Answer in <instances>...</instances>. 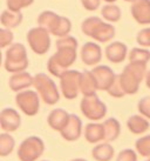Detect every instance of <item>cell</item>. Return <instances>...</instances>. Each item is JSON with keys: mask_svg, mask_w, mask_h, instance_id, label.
<instances>
[{"mask_svg": "<svg viewBox=\"0 0 150 161\" xmlns=\"http://www.w3.org/2000/svg\"><path fill=\"white\" fill-rule=\"evenodd\" d=\"M71 30H72L71 20L68 18H66V17H60L59 15L56 21L54 23L52 28L49 30V33L55 36H59V38H63V36H68V33L71 32Z\"/></svg>", "mask_w": 150, "mask_h": 161, "instance_id": "obj_24", "label": "cell"}, {"mask_svg": "<svg viewBox=\"0 0 150 161\" xmlns=\"http://www.w3.org/2000/svg\"><path fill=\"white\" fill-rule=\"evenodd\" d=\"M27 41L29 44L31 49L34 53L42 55L48 52L51 47V36L49 32L42 27L31 28L27 33Z\"/></svg>", "mask_w": 150, "mask_h": 161, "instance_id": "obj_7", "label": "cell"}, {"mask_svg": "<svg viewBox=\"0 0 150 161\" xmlns=\"http://www.w3.org/2000/svg\"><path fill=\"white\" fill-rule=\"evenodd\" d=\"M109 95H111L113 98H123L126 95V92L122 88V85H121V80H120V75H116V79H115L114 84L110 86V88L107 91Z\"/></svg>", "mask_w": 150, "mask_h": 161, "instance_id": "obj_33", "label": "cell"}, {"mask_svg": "<svg viewBox=\"0 0 150 161\" xmlns=\"http://www.w3.org/2000/svg\"><path fill=\"white\" fill-rule=\"evenodd\" d=\"M124 1H128V3H135L136 0H124Z\"/></svg>", "mask_w": 150, "mask_h": 161, "instance_id": "obj_42", "label": "cell"}, {"mask_svg": "<svg viewBox=\"0 0 150 161\" xmlns=\"http://www.w3.org/2000/svg\"><path fill=\"white\" fill-rule=\"evenodd\" d=\"M137 109L147 119H150V97L142 98L137 103Z\"/></svg>", "mask_w": 150, "mask_h": 161, "instance_id": "obj_35", "label": "cell"}, {"mask_svg": "<svg viewBox=\"0 0 150 161\" xmlns=\"http://www.w3.org/2000/svg\"><path fill=\"white\" fill-rule=\"evenodd\" d=\"M28 67V57H27L26 47L22 44H13L6 51L5 59V68L11 73H20L25 72Z\"/></svg>", "mask_w": 150, "mask_h": 161, "instance_id": "obj_3", "label": "cell"}, {"mask_svg": "<svg viewBox=\"0 0 150 161\" xmlns=\"http://www.w3.org/2000/svg\"><path fill=\"white\" fill-rule=\"evenodd\" d=\"M127 127L132 134H143L149 130L150 124L143 115H131L127 120Z\"/></svg>", "mask_w": 150, "mask_h": 161, "instance_id": "obj_20", "label": "cell"}, {"mask_svg": "<svg viewBox=\"0 0 150 161\" xmlns=\"http://www.w3.org/2000/svg\"><path fill=\"white\" fill-rule=\"evenodd\" d=\"M45 151V143L39 136H28L18 148L20 161H36Z\"/></svg>", "mask_w": 150, "mask_h": 161, "instance_id": "obj_5", "label": "cell"}, {"mask_svg": "<svg viewBox=\"0 0 150 161\" xmlns=\"http://www.w3.org/2000/svg\"><path fill=\"white\" fill-rule=\"evenodd\" d=\"M40 95H38L36 92L31 90L19 92L15 97V103L18 107L28 116L35 115L39 112L40 108Z\"/></svg>", "mask_w": 150, "mask_h": 161, "instance_id": "obj_9", "label": "cell"}, {"mask_svg": "<svg viewBox=\"0 0 150 161\" xmlns=\"http://www.w3.org/2000/svg\"><path fill=\"white\" fill-rule=\"evenodd\" d=\"M81 72L75 69H68L60 78V87L63 97L68 100L75 99L80 92V80Z\"/></svg>", "mask_w": 150, "mask_h": 161, "instance_id": "obj_8", "label": "cell"}, {"mask_svg": "<svg viewBox=\"0 0 150 161\" xmlns=\"http://www.w3.org/2000/svg\"><path fill=\"white\" fill-rule=\"evenodd\" d=\"M149 160H150V158H149Z\"/></svg>", "mask_w": 150, "mask_h": 161, "instance_id": "obj_45", "label": "cell"}, {"mask_svg": "<svg viewBox=\"0 0 150 161\" xmlns=\"http://www.w3.org/2000/svg\"><path fill=\"white\" fill-rule=\"evenodd\" d=\"M81 59H82L83 64L88 65V66L96 65L102 59L101 47L92 41L86 42L81 48Z\"/></svg>", "mask_w": 150, "mask_h": 161, "instance_id": "obj_14", "label": "cell"}, {"mask_svg": "<svg viewBox=\"0 0 150 161\" xmlns=\"http://www.w3.org/2000/svg\"><path fill=\"white\" fill-rule=\"evenodd\" d=\"M84 138L89 143H97L104 140V127L103 124L90 122L84 127Z\"/></svg>", "mask_w": 150, "mask_h": 161, "instance_id": "obj_19", "label": "cell"}, {"mask_svg": "<svg viewBox=\"0 0 150 161\" xmlns=\"http://www.w3.org/2000/svg\"><path fill=\"white\" fill-rule=\"evenodd\" d=\"M99 90L97 82L95 76L93 75L92 71H83L81 74L80 80V92L83 94V97H89L96 94V91Z\"/></svg>", "mask_w": 150, "mask_h": 161, "instance_id": "obj_18", "label": "cell"}, {"mask_svg": "<svg viewBox=\"0 0 150 161\" xmlns=\"http://www.w3.org/2000/svg\"><path fill=\"white\" fill-rule=\"evenodd\" d=\"M115 151L110 143H99L92 151V157L96 161H110L114 158Z\"/></svg>", "mask_w": 150, "mask_h": 161, "instance_id": "obj_21", "label": "cell"}, {"mask_svg": "<svg viewBox=\"0 0 150 161\" xmlns=\"http://www.w3.org/2000/svg\"><path fill=\"white\" fill-rule=\"evenodd\" d=\"M41 161H47V160H41Z\"/></svg>", "mask_w": 150, "mask_h": 161, "instance_id": "obj_44", "label": "cell"}, {"mask_svg": "<svg viewBox=\"0 0 150 161\" xmlns=\"http://www.w3.org/2000/svg\"><path fill=\"white\" fill-rule=\"evenodd\" d=\"M150 60V51L144 48H132L129 53V63H140L147 65Z\"/></svg>", "mask_w": 150, "mask_h": 161, "instance_id": "obj_28", "label": "cell"}, {"mask_svg": "<svg viewBox=\"0 0 150 161\" xmlns=\"http://www.w3.org/2000/svg\"><path fill=\"white\" fill-rule=\"evenodd\" d=\"M34 0H7L6 4L8 7L9 11H13V12H20L22 8L28 7L29 5L33 4Z\"/></svg>", "mask_w": 150, "mask_h": 161, "instance_id": "obj_32", "label": "cell"}, {"mask_svg": "<svg viewBox=\"0 0 150 161\" xmlns=\"http://www.w3.org/2000/svg\"><path fill=\"white\" fill-rule=\"evenodd\" d=\"M81 112L87 119L93 121L101 120L107 114V106L102 103L96 94L83 97L80 103Z\"/></svg>", "mask_w": 150, "mask_h": 161, "instance_id": "obj_6", "label": "cell"}, {"mask_svg": "<svg viewBox=\"0 0 150 161\" xmlns=\"http://www.w3.org/2000/svg\"><path fill=\"white\" fill-rule=\"evenodd\" d=\"M114 36H115V27L113 25H110V24L102 21L97 26L96 30H95L92 38H93L94 40L100 41V42H107V41L111 40Z\"/></svg>", "mask_w": 150, "mask_h": 161, "instance_id": "obj_22", "label": "cell"}, {"mask_svg": "<svg viewBox=\"0 0 150 161\" xmlns=\"http://www.w3.org/2000/svg\"><path fill=\"white\" fill-rule=\"evenodd\" d=\"M33 82H34V76H32L28 72H20V73H14L9 78L8 85L12 91L20 92V91L31 87Z\"/></svg>", "mask_w": 150, "mask_h": 161, "instance_id": "obj_16", "label": "cell"}, {"mask_svg": "<svg viewBox=\"0 0 150 161\" xmlns=\"http://www.w3.org/2000/svg\"><path fill=\"white\" fill-rule=\"evenodd\" d=\"M146 161H150V160H149V159H148V160H146Z\"/></svg>", "mask_w": 150, "mask_h": 161, "instance_id": "obj_43", "label": "cell"}, {"mask_svg": "<svg viewBox=\"0 0 150 161\" xmlns=\"http://www.w3.org/2000/svg\"><path fill=\"white\" fill-rule=\"evenodd\" d=\"M33 86L38 91L40 98L47 105H55L60 99V93L56 85L47 74L39 73L34 76Z\"/></svg>", "mask_w": 150, "mask_h": 161, "instance_id": "obj_4", "label": "cell"}, {"mask_svg": "<svg viewBox=\"0 0 150 161\" xmlns=\"http://www.w3.org/2000/svg\"><path fill=\"white\" fill-rule=\"evenodd\" d=\"M101 14L103 19L110 23H117L121 19V9L117 5L114 4H108L103 6L101 9Z\"/></svg>", "mask_w": 150, "mask_h": 161, "instance_id": "obj_26", "label": "cell"}, {"mask_svg": "<svg viewBox=\"0 0 150 161\" xmlns=\"http://www.w3.org/2000/svg\"><path fill=\"white\" fill-rule=\"evenodd\" d=\"M0 125L7 133L15 132L21 125V116L14 108H5L0 113Z\"/></svg>", "mask_w": 150, "mask_h": 161, "instance_id": "obj_11", "label": "cell"}, {"mask_svg": "<svg viewBox=\"0 0 150 161\" xmlns=\"http://www.w3.org/2000/svg\"><path fill=\"white\" fill-rule=\"evenodd\" d=\"M15 141L13 136L8 133H3L0 135V157H7L13 152Z\"/></svg>", "mask_w": 150, "mask_h": 161, "instance_id": "obj_27", "label": "cell"}, {"mask_svg": "<svg viewBox=\"0 0 150 161\" xmlns=\"http://www.w3.org/2000/svg\"><path fill=\"white\" fill-rule=\"evenodd\" d=\"M103 127H104V140L110 142L115 141L116 139L120 136L121 133V125L117 119L115 118H109L103 122Z\"/></svg>", "mask_w": 150, "mask_h": 161, "instance_id": "obj_23", "label": "cell"}, {"mask_svg": "<svg viewBox=\"0 0 150 161\" xmlns=\"http://www.w3.org/2000/svg\"><path fill=\"white\" fill-rule=\"evenodd\" d=\"M60 134L66 141H76L82 134V121H81V119L76 114H71L68 124L60 132Z\"/></svg>", "mask_w": 150, "mask_h": 161, "instance_id": "obj_12", "label": "cell"}, {"mask_svg": "<svg viewBox=\"0 0 150 161\" xmlns=\"http://www.w3.org/2000/svg\"><path fill=\"white\" fill-rule=\"evenodd\" d=\"M146 84H147V87L150 90V71L147 72V75H146Z\"/></svg>", "mask_w": 150, "mask_h": 161, "instance_id": "obj_39", "label": "cell"}, {"mask_svg": "<svg viewBox=\"0 0 150 161\" xmlns=\"http://www.w3.org/2000/svg\"><path fill=\"white\" fill-rule=\"evenodd\" d=\"M22 14L21 12H13V11H3L1 17H0V21L7 28H14V27H18L22 21Z\"/></svg>", "mask_w": 150, "mask_h": 161, "instance_id": "obj_25", "label": "cell"}, {"mask_svg": "<svg viewBox=\"0 0 150 161\" xmlns=\"http://www.w3.org/2000/svg\"><path fill=\"white\" fill-rule=\"evenodd\" d=\"M78 40L74 36H63L56 41V53L52 55L54 61L62 67L63 69L68 71L67 68L71 67L76 60V49H78Z\"/></svg>", "mask_w": 150, "mask_h": 161, "instance_id": "obj_2", "label": "cell"}, {"mask_svg": "<svg viewBox=\"0 0 150 161\" xmlns=\"http://www.w3.org/2000/svg\"><path fill=\"white\" fill-rule=\"evenodd\" d=\"M137 153L144 158H150V134L144 135L135 142Z\"/></svg>", "mask_w": 150, "mask_h": 161, "instance_id": "obj_31", "label": "cell"}, {"mask_svg": "<svg viewBox=\"0 0 150 161\" xmlns=\"http://www.w3.org/2000/svg\"><path fill=\"white\" fill-rule=\"evenodd\" d=\"M71 161H87V160H84V159H73Z\"/></svg>", "mask_w": 150, "mask_h": 161, "instance_id": "obj_40", "label": "cell"}, {"mask_svg": "<svg viewBox=\"0 0 150 161\" xmlns=\"http://www.w3.org/2000/svg\"><path fill=\"white\" fill-rule=\"evenodd\" d=\"M81 4L87 11H96L101 4V0H81Z\"/></svg>", "mask_w": 150, "mask_h": 161, "instance_id": "obj_38", "label": "cell"}, {"mask_svg": "<svg viewBox=\"0 0 150 161\" xmlns=\"http://www.w3.org/2000/svg\"><path fill=\"white\" fill-rule=\"evenodd\" d=\"M131 15L141 25L150 24V0H136L131 5Z\"/></svg>", "mask_w": 150, "mask_h": 161, "instance_id": "obj_13", "label": "cell"}, {"mask_svg": "<svg viewBox=\"0 0 150 161\" xmlns=\"http://www.w3.org/2000/svg\"><path fill=\"white\" fill-rule=\"evenodd\" d=\"M104 1H106V3H115L116 0H104Z\"/></svg>", "mask_w": 150, "mask_h": 161, "instance_id": "obj_41", "label": "cell"}, {"mask_svg": "<svg viewBox=\"0 0 150 161\" xmlns=\"http://www.w3.org/2000/svg\"><path fill=\"white\" fill-rule=\"evenodd\" d=\"M128 53V48L121 41H114L106 47V57L113 64L122 63Z\"/></svg>", "mask_w": 150, "mask_h": 161, "instance_id": "obj_15", "label": "cell"}, {"mask_svg": "<svg viewBox=\"0 0 150 161\" xmlns=\"http://www.w3.org/2000/svg\"><path fill=\"white\" fill-rule=\"evenodd\" d=\"M59 18V15L56 13H54L52 11H44L38 17V24L40 27L46 28L49 32V30L52 28L54 23L56 21V19Z\"/></svg>", "mask_w": 150, "mask_h": 161, "instance_id": "obj_29", "label": "cell"}, {"mask_svg": "<svg viewBox=\"0 0 150 161\" xmlns=\"http://www.w3.org/2000/svg\"><path fill=\"white\" fill-rule=\"evenodd\" d=\"M122 88L126 94H135L140 88V84L147 75V65L140 63H129L123 72L119 74Z\"/></svg>", "mask_w": 150, "mask_h": 161, "instance_id": "obj_1", "label": "cell"}, {"mask_svg": "<svg viewBox=\"0 0 150 161\" xmlns=\"http://www.w3.org/2000/svg\"><path fill=\"white\" fill-rule=\"evenodd\" d=\"M136 41L138 45L143 47H150V27L143 28L137 33Z\"/></svg>", "mask_w": 150, "mask_h": 161, "instance_id": "obj_34", "label": "cell"}, {"mask_svg": "<svg viewBox=\"0 0 150 161\" xmlns=\"http://www.w3.org/2000/svg\"><path fill=\"white\" fill-rule=\"evenodd\" d=\"M13 33L9 30H6V28H1L0 30V47L1 48H5L12 44L13 41Z\"/></svg>", "mask_w": 150, "mask_h": 161, "instance_id": "obj_36", "label": "cell"}, {"mask_svg": "<svg viewBox=\"0 0 150 161\" xmlns=\"http://www.w3.org/2000/svg\"><path fill=\"white\" fill-rule=\"evenodd\" d=\"M101 23L102 20L99 17H89V18L83 20V23L81 25V30L83 32V34L88 36H93L95 30Z\"/></svg>", "mask_w": 150, "mask_h": 161, "instance_id": "obj_30", "label": "cell"}, {"mask_svg": "<svg viewBox=\"0 0 150 161\" xmlns=\"http://www.w3.org/2000/svg\"><path fill=\"white\" fill-rule=\"evenodd\" d=\"M69 118H71V114H68L65 109L56 108V109H53L49 113L47 121H48V125L51 128H53L54 130L61 132L68 124Z\"/></svg>", "mask_w": 150, "mask_h": 161, "instance_id": "obj_17", "label": "cell"}, {"mask_svg": "<svg viewBox=\"0 0 150 161\" xmlns=\"http://www.w3.org/2000/svg\"><path fill=\"white\" fill-rule=\"evenodd\" d=\"M92 73L96 79L97 87L100 91H108L116 79V74L109 66H106V65H101L93 68Z\"/></svg>", "mask_w": 150, "mask_h": 161, "instance_id": "obj_10", "label": "cell"}, {"mask_svg": "<svg viewBox=\"0 0 150 161\" xmlns=\"http://www.w3.org/2000/svg\"><path fill=\"white\" fill-rule=\"evenodd\" d=\"M116 161H137V154L134 149L127 148L119 153Z\"/></svg>", "mask_w": 150, "mask_h": 161, "instance_id": "obj_37", "label": "cell"}]
</instances>
